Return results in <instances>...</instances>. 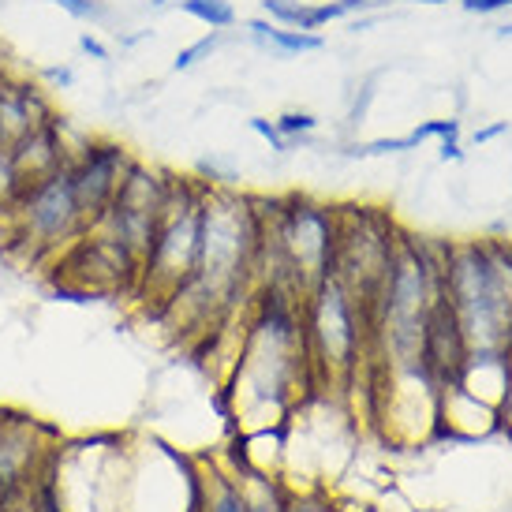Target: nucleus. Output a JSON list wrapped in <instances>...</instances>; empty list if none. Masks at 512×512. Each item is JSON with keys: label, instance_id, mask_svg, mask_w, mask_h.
<instances>
[{"label": "nucleus", "instance_id": "nucleus-7", "mask_svg": "<svg viewBox=\"0 0 512 512\" xmlns=\"http://www.w3.org/2000/svg\"><path fill=\"white\" fill-rule=\"evenodd\" d=\"M57 266L60 281L86 296H135L139 285V262L98 232H83L64 255H57Z\"/></svg>", "mask_w": 512, "mask_h": 512}, {"label": "nucleus", "instance_id": "nucleus-10", "mask_svg": "<svg viewBox=\"0 0 512 512\" xmlns=\"http://www.w3.org/2000/svg\"><path fill=\"white\" fill-rule=\"evenodd\" d=\"M57 113V101L34 75L12 72L8 64H0V146L12 150L23 135L45 124Z\"/></svg>", "mask_w": 512, "mask_h": 512}, {"label": "nucleus", "instance_id": "nucleus-26", "mask_svg": "<svg viewBox=\"0 0 512 512\" xmlns=\"http://www.w3.org/2000/svg\"><path fill=\"white\" fill-rule=\"evenodd\" d=\"M0 64H4V60H0Z\"/></svg>", "mask_w": 512, "mask_h": 512}, {"label": "nucleus", "instance_id": "nucleus-18", "mask_svg": "<svg viewBox=\"0 0 512 512\" xmlns=\"http://www.w3.org/2000/svg\"><path fill=\"white\" fill-rule=\"evenodd\" d=\"M251 131H255V135H262V139L270 143L273 154H288V143L281 139V131H277V124H273V120H266V116H251Z\"/></svg>", "mask_w": 512, "mask_h": 512}, {"label": "nucleus", "instance_id": "nucleus-3", "mask_svg": "<svg viewBox=\"0 0 512 512\" xmlns=\"http://www.w3.org/2000/svg\"><path fill=\"white\" fill-rule=\"evenodd\" d=\"M299 311H303V337H307L314 382L326 389L356 382V374L370 363L367 307L337 277H329L314 292H307Z\"/></svg>", "mask_w": 512, "mask_h": 512}, {"label": "nucleus", "instance_id": "nucleus-11", "mask_svg": "<svg viewBox=\"0 0 512 512\" xmlns=\"http://www.w3.org/2000/svg\"><path fill=\"white\" fill-rule=\"evenodd\" d=\"M12 165H15V176H19V187H23V191L34 184H42L45 176H53L57 169L68 165V161H64V150H60L57 131H53V116L12 146Z\"/></svg>", "mask_w": 512, "mask_h": 512}, {"label": "nucleus", "instance_id": "nucleus-16", "mask_svg": "<svg viewBox=\"0 0 512 512\" xmlns=\"http://www.w3.org/2000/svg\"><path fill=\"white\" fill-rule=\"evenodd\" d=\"M273 124H277L281 139H285L288 150H292V146H303L314 135V131H318V116L307 113V109H288V113H281L277 120H273Z\"/></svg>", "mask_w": 512, "mask_h": 512}, {"label": "nucleus", "instance_id": "nucleus-20", "mask_svg": "<svg viewBox=\"0 0 512 512\" xmlns=\"http://www.w3.org/2000/svg\"><path fill=\"white\" fill-rule=\"evenodd\" d=\"M460 8L471 15H494V12L512 8V0H460Z\"/></svg>", "mask_w": 512, "mask_h": 512}, {"label": "nucleus", "instance_id": "nucleus-25", "mask_svg": "<svg viewBox=\"0 0 512 512\" xmlns=\"http://www.w3.org/2000/svg\"><path fill=\"white\" fill-rule=\"evenodd\" d=\"M412 4H449V0H412Z\"/></svg>", "mask_w": 512, "mask_h": 512}, {"label": "nucleus", "instance_id": "nucleus-19", "mask_svg": "<svg viewBox=\"0 0 512 512\" xmlns=\"http://www.w3.org/2000/svg\"><path fill=\"white\" fill-rule=\"evenodd\" d=\"M288 512H333L326 494H292Z\"/></svg>", "mask_w": 512, "mask_h": 512}, {"label": "nucleus", "instance_id": "nucleus-5", "mask_svg": "<svg viewBox=\"0 0 512 512\" xmlns=\"http://www.w3.org/2000/svg\"><path fill=\"white\" fill-rule=\"evenodd\" d=\"M83 232L86 221L75 202L68 165L45 176L42 184L27 187L12 210L0 217V240L8 243V251L34 262L64 255Z\"/></svg>", "mask_w": 512, "mask_h": 512}, {"label": "nucleus", "instance_id": "nucleus-4", "mask_svg": "<svg viewBox=\"0 0 512 512\" xmlns=\"http://www.w3.org/2000/svg\"><path fill=\"white\" fill-rule=\"evenodd\" d=\"M128 449L120 434L60 441L45 486L64 512H124L128 490Z\"/></svg>", "mask_w": 512, "mask_h": 512}, {"label": "nucleus", "instance_id": "nucleus-17", "mask_svg": "<svg viewBox=\"0 0 512 512\" xmlns=\"http://www.w3.org/2000/svg\"><path fill=\"white\" fill-rule=\"evenodd\" d=\"M19 195H23V187H19V176H15L12 150H4V146H0V217L12 210Z\"/></svg>", "mask_w": 512, "mask_h": 512}, {"label": "nucleus", "instance_id": "nucleus-9", "mask_svg": "<svg viewBox=\"0 0 512 512\" xmlns=\"http://www.w3.org/2000/svg\"><path fill=\"white\" fill-rule=\"evenodd\" d=\"M135 157L139 154L128 143H120L116 135H94V143L68 165L75 202H79V214H83L86 228L109 210V202L116 199L120 180L128 176Z\"/></svg>", "mask_w": 512, "mask_h": 512}, {"label": "nucleus", "instance_id": "nucleus-12", "mask_svg": "<svg viewBox=\"0 0 512 512\" xmlns=\"http://www.w3.org/2000/svg\"><path fill=\"white\" fill-rule=\"evenodd\" d=\"M247 38H251L262 53H270L273 60H296V57H307V53L326 49V38H322V34L281 27V23H273V19H266V15L247 23Z\"/></svg>", "mask_w": 512, "mask_h": 512}, {"label": "nucleus", "instance_id": "nucleus-15", "mask_svg": "<svg viewBox=\"0 0 512 512\" xmlns=\"http://www.w3.org/2000/svg\"><path fill=\"white\" fill-rule=\"evenodd\" d=\"M225 30H210L206 38H199V42H191V45H184L176 57H172V72H195L202 60H210L225 45Z\"/></svg>", "mask_w": 512, "mask_h": 512}, {"label": "nucleus", "instance_id": "nucleus-24", "mask_svg": "<svg viewBox=\"0 0 512 512\" xmlns=\"http://www.w3.org/2000/svg\"><path fill=\"white\" fill-rule=\"evenodd\" d=\"M498 38H512V23H505V27H498Z\"/></svg>", "mask_w": 512, "mask_h": 512}, {"label": "nucleus", "instance_id": "nucleus-14", "mask_svg": "<svg viewBox=\"0 0 512 512\" xmlns=\"http://www.w3.org/2000/svg\"><path fill=\"white\" fill-rule=\"evenodd\" d=\"M202 512H247V501L240 494L236 475H214L206 479V505Z\"/></svg>", "mask_w": 512, "mask_h": 512}, {"label": "nucleus", "instance_id": "nucleus-2", "mask_svg": "<svg viewBox=\"0 0 512 512\" xmlns=\"http://www.w3.org/2000/svg\"><path fill=\"white\" fill-rule=\"evenodd\" d=\"M202 195L206 184L199 176H180L172 172V191L165 202L161 225L154 232V243L143 258L135 299H143L146 314L169 311V303L180 296V288L191 281L195 262H199V228H202Z\"/></svg>", "mask_w": 512, "mask_h": 512}, {"label": "nucleus", "instance_id": "nucleus-22", "mask_svg": "<svg viewBox=\"0 0 512 512\" xmlns=\"http://www.w3.org/2000/svg\"><path fill=\"white\" fill-rule=\"evenodd\" d=\"M438 157H441V161H460V157H464V150H460V139H445V143L438 146Z\"/></svg>", "mask_w": 512, "mask_h": 512}, {"label": "nucleus", "instance_id": "nucleus-21", "mask_svg": "<svg viewBox=\"0 0 512 512\" xmlns=\"http://www.w3.org/2000/svg\"><path fill=\"white\" fill-rule=\"evenodd\" d=\"M505 131H509V120H498V124H490V128H479V131H475V135H471V143L483 146V143H490V139L505 135Z\"/></svg>", "mask_w": 512, "mask_h": 512}, {"label": "nucleus", "instance_id": "nucleus-23", "mask_svg": "<svg viewBox=\"0 0 512 512\" xmlns=\"http://www.w3.org/2000/svg\"><path fill=\"white\" fill-rule=\"evenodd\" d=\"M42 512H64L57 501H53V494H49V486H45V475H42Z\"/></svg>", "mask_w": 512, "mask_h": 512}, {"label": "nucleus", "instance_id": "nucleus-13", "mask_svg": "<svg viewBox=\"0 0 512 512\" xmlns=\"http://www.w3.org/2000/svg\"><path fill=\"white\" fill-rule=\"evenodd\" d=\"M172 8L191 15V19H199V23H206L210 30H232L236 19H240L232 0H172Z\"/></svg>", "mask_w": 512, "mask_h": 512}, {"label": "nucleus", "instance_id": "nucleus-8", "mask_svg": "<svg viewBox=\"0 0 512 512\" xmlns=\"http://www.w3.org/2000/svg\"><path fill=\"white\" fill-rule=\"evenodd\" d=\"M57 430L27 412L0 408V501L38 483L57 453Z\"/></svg>", "mask_w": 512, "mask_h": 512}, {"label": "nucleus", "instance_id": "nucleus-1", "mask_svg": "<svg viewBox=\"0 0 512 512\" xmlns=\"http://www.w3.org/2000/svg\"><path fill=\"white\" fill-rule=\"evenodd\" d=\"M441 292L468 352H512V243H445Z\"/></svg>", "mask_w": 512, "mask_h": 512}, {"label": "nucleus", "instance_id": "nucleus-6", "mask_svg": "<svg viewBox=\"0 0 512 512\" xmlns=\"http://www.w3.org/2000/svg\"><path fill=\"white\" fill-rule=\"evenodd\" d=\"M337 214H341V228H337L333 277L370 311L389 270L400 228L378 206H337Z\"/></svg>", "mask_w": 512, "mask_h": 512}]
</instances>
